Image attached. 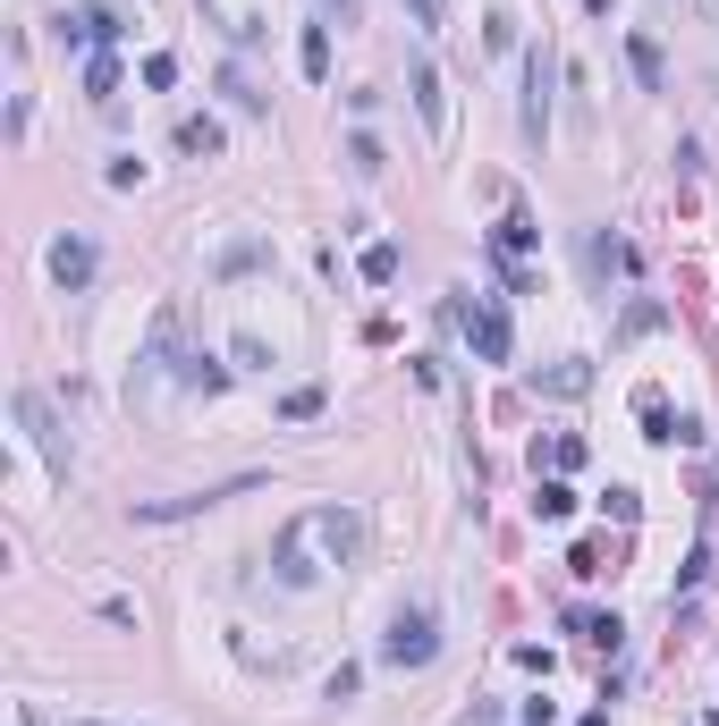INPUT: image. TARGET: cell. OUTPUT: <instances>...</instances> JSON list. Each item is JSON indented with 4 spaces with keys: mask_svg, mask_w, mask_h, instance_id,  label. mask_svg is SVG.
<instances>
[{
    "mask_svg": "<svg viewBox=\"0 0 719 726\" xmlns=\"http://www.w3.org/2000/svg\"><path fill=\"white\" fill-rule=\"evenodd\" d=\"M356 558H364V515H356V507H339V499L288 515V533H280V549H271V567H280L288 592L322 583L330 567H356Z\"/></svg>",
    "mask_w": 719,
    "mask_h": 726,
    "instance_id": "6da1fadb",
    "label": "cell"
},
{
    "mask_svg": "<svg viewBox=\"0 0 719 726\" xmlns=\"http://www.w3.org/2000/svg\"><path fill=\"white\" fill-rule=\"evenodd\" d=\"M440 659V626H432V608H398L390 617V633H381V667H432Z\"/></svg>",
    "mask_w": 719,
    "mask_h": 726,
    "instance_id": "7a4b0ae2",
    "label": "cell"
},
{
    "mask_svg": "<svg viewBox=\"0 0 719 726\" xmlns=\"http://www.w3.org/2000/svg\"><path fill=\"white\" fill-rule=\"evenodd\" d=\"M551 76H558L551 43H533V51H524V135H533V144H551Z\"/></svg>",
    "mask_w": 719,
    "mask_h": 726,
    "instance_id": "3957f363",
    "label": "cell"
},
{
    "mask_svg": "<svg viewBox=\"0 0 719 726\" xmlns=\"http://www.w3.org/2000/svg\"><path fill=\"white\" fill-rule=\"evenodd\" d=\"M458 321H465V338H474L483 364H508V305H491V296H458Z\"/></svg>",
    "mask_w": 719,
    "mask_h": 726,
    "instance_id": "277c9868",
    "label": "cell"
},
{
    "mask_svg": "<svg viewBox=\"0 0 719 726\" xmlns=\"http://www.w3.org/2000/svg\"><path fill=\"white\" fill-rule=\"evenodd\" d=\"M119 34H128V17H119V9H102V0H85V9H68V17H60V43H68V51H110Z\"/></svg>",
    "mask_w": 719,
    "mask_h": 726,
    "instance_id": "5b68a950",
    "label": "cell"
},
{
    "mask_svg": "<svg viewBox=\"0 0 719 726\" xmlns=\"http://www.w3.org/2000/svg\"><path fill=\"white\" fill-rule=\"evenodd\" d=\"M262 474H237V481H221V490H187V499H144L135 507V524H178V515H203V507H221V499H246Z\"/></svg>",
    "mask_w": 719,
    "mask_h": 726,
    "instance_id": "8992f818",
    "label": "cell"
},
{
    "mask_svg": "<svg viewBox=\"0 0 719 726\" xmlns=\"http://www.w3.org/2000/svg\"><path fill=\"white\" fill-rule=\"evenodd\" d=\"M635 414H644V440H652V448H694V440H703V422H677L660 389H644V397H635Z\"/></svg>",
    "mask_w": 719,
    "mask_h": 726,
    "instance_id": "52a82bcc",
    "label": "cell"
},
{
    "mask_svg": "<svg viewBox=\"0 0 719 726\" xmlns=\"http://www.w3.org/2000/svg\"><path fill=\"white\" fill-rule=\"evenodd\" d=\"M17 422L34 431V448H43V465H51V474L68 481V440H60V422H51V406H43L34 389H17Z\"/></svg>",
    "mask_w": 719,
    "mask_h": 726,
    "instance_id": "ba28073f",
    "label": "cell"
},
{
    "mask_svg": "<svg viewBox=\"0 0 719 726\" xmlns=\"http://www.w3.org/2000/svg\"><path fill=\"white\" fill-rule=\"evenodd\" d=\"M406 94H415V110H424V127H432V135L449 127V94H440V68H432V60H415V68H406Z\"/></svg>",
    "mask_w": 719,
    "mask_h": 726,
    "instance_id": "9c48e42d",
    "label": "cell"
},
{
    "mask_svg": "<svg viewBox=\"0 0 719 726\" xmlns=\"http://www.w3.org/2000/svg\"><path fill=\"white\" fill-rule=\"evenodd\" d=\"M51 279L85 287V279H94V246H85V237H60V246H51Z\"/></svg>",
    "mask_w": 719,
    "mask_h": 726,
    "instance_id": "30bf717a",
    "label": "cell"
},
{
    "mask_svg": "<svg viewBox=\"0 0 719 726\" xmlns=\"http://www.w3.org/2000/svg\"><path fill=\"white\" fill-rule=\"evenodd\" d=\"M178 153H196V160H221V119H212V110L178 119Z\"/></svg>",
    "mask_w": 719,
    "mask_h": 726,
    "instance_id": "8fae6325",
    "label": "cell"
},
{
    "mask_svg": "<svg viewBox=\"0 0 719 726\" xmlns=\"http://www.w3.org/2000/svg\"><path fill=\"white\" fill-rule=\"evenodd\" d=\"M533 389H542V397H585V389H592V364L567 355V364H551V372H533Z\"/></svg>",
    "mask_w": 719,
    "mask_h": 726,
    "instance_id": "7c38bea8",
    "label": "cell"
},
{
    "mask_svg": "<svg viewBox=\"0 0 719 726\" xmlns=\"http://www.w3.org/2000/svg\"><path fill=\"white\" fill-rule=\"evenodd\" d=\"M533 515H542V524H567V515H576V490H567V474L533 481Z\"/></svg>",
    "mask_w": 719,
    "mask_h": 726,
    "instance_id": "4fadbf2b",
    "label": "cell"
},
{
    "mask_svg": "<svg viewBox=\"0 0 719 726\" xmlns=\"http://www.w3.org/2000/svg\"><path fill=\"white\" fill-rule=\"evenodd\" d=\"M585 271L601 279V271H635V246H618V237H585Z\"/></svg>",
    "mask_w": 719,
    "mask_h": 726,
    "instance_id": "5bb4252c",
    "label": "cell"
},
{
    "mask_svg": "<svg viewBox=\"0 0 719 726\" xmlns=\"http://www.w3.org/2000/svg\"><path fill=\"white\" fill-rule=\"evenodd\" d=\"M542 465H551V474H576V465H585V440H576V431H558L551 448H533V474H542Z\"/></svg>",
    "mask_w": 719,
    "mask_h": 726,
    "instance_id": "9a60e30c",
    "label": "cell"
},
{
    "mask_svg": "<svg viewBox=\"0 0 719 726\" xmlns=\"http://www.w3.org/2000/svg\"><path fill=\"white\" fill-rule=\"evenodd\" d=\"M296 68H305L314 85L330 76V26H305V43H296Z\"/></svg>",
    "mask_w": 719,
    "mask_h": 726,
    "instance_id": "2e32d148",
    "label": "cell"
},
{
    "mask_svg": "<svg viewBox=\"0 0 719 726\" xmlns=\"http://www.w3.org/2000/svg\"><path fill=\"white\" fill-rule=\"evenodd\" d=\"M533 237H542V228L524 221V212H508V221H499V237H491V246H499V262H517V253L533 246Z\"/></svg>",
    "mask_w": 719,
    "mask_h": 726,
    "instance_id": "e0dca14e",
    "label": "cell"
},
{
    "mask_svg": "<svg viewBox=\"0 0 719 726\" xmlns=\"http://www.w3.org/2000/svg\"><path fill=\"white\" fill-rule=\"evenodd\" d=\"M626 60H635V76L660 94V76H669V68H660V43H652V34H635V43H626Z\"/></svg>",
    "mask_w": 719,
    "mask_h": 726,
    "instance_id": "ac0fdd59",
    "label": "cell"
},
{
    "mask_svg": "<svg viewBox=\"0 0 719 726\" xmlns=\"http://www.w3.org/2000/svg\"><path fill=\"white\" fill-rule=\"evenodd\" d=\"M85 94H94V102L119 94V60H110V51H94V60H85Z\"/></svg>",
    "mask_w": 719,
    "mask_h": 726,
    "instance_id": "d6986e66",
    "label": "cell"
},
{
    "mask_svg": "<svg viewBox=\"0 0 719 726\" xmlns=\"http://www.w3.org/2000/svg\"><path fill=\"white\" fill-rule=\"evenodd\" d=\"M398 9H406V26H424V34L449 26V0H398Z\"/></svg>",
    "mask_w": 719,
    "mask_h": 726,
    "instance_id": "ffe728a7",
    "label": "cell"
},
{
    "mask_svg": "<svg viewBox=\"0 0 719 726\" xmlns=\"http://www.w3.org/2000/svg\"><path fill=\"white\" fill-rule=\"evenodd\" d=\"M347 169H356V178H381V144H373V135H347Z\"/></svg>",
    "mask_w": 719,
    "mask_h": 726,
    "instance_id": "44dd1931",
    "label": "cell"
},
{
    "mask_svg": "<svg viewBox=\"0 0 719 726\" xmlns=\"http://www.w3.org/2000/svg\"><path fill=\"white\" fill-rule=\"evenodd\" d=\"M576 633H585V642H592V651H618V617H576Z\"/></svg>",
    "mask_w": 719,
    "mask_h": 726,
    "instance_id": "7402d4cb",
    "label": "cell"
},
{
    "mask_svg": "<svg viewBox=\"0 0 719 726\" xmlns=\"http://www.w3.org/2000/svg\"><path fill=\"white\" fill-rule=\"evenodd\" d=\"M364 279L390 287V279H398V246H364Z\"/></svg>",
    "mask_w": 719,
    "mask_h": 726,
    "instance_id": "603a6c76",
    "label": "cell"
},
{
    "mask_svg": "<svg viewBox=\"0 0 719 726\" xmlns=\"http://www.w3.org/2000/svg\"><path fill=\"white\" fill-rule=\"evenodd\" d=\"M660 321H669V313H660L652 296H644V305H626V321H618V338H644V330H660Z\"/></svg>",
    "mask_w": 719,
    "mask_h": 726,
    "instance_id": "cb8c5ba5",
    "label": "cell"
},
{
    "mask_svg": "<svg viewBox=\"0 0 719 726\" xmlns=\"http://www.w3.org/2000/svg\"><path fill=\"white\" fill-rule=\"evenodd\" d=\"M280 414H288V422H314V414H322V389H288V397H280Z\"/></svg>",
    "mask_w": 719,
    "mask_h": 726,
    "instance_id": "d4e9b609",
    "label": "cell"
},
{
    "mask_svg": "<svg viewBox=\"0 0 719 726\" xmlns=\"http://www.w3.org/2000/svg\"><path fill=\"white\" fill-rule=\"evenodd\" d=\"M102 178H110V187L128 194V187H144V160H135V153H119V160H110V169H102Z\"/></svg>",
    "mask_w": 719,
    "mask_h": 726,
    "instance_id": "484cf974",
    "label": "cell"
},
{
    "mask_svg": "<svg viewBox=\"0 0 719 726\" xmlns=\"http://www.w3.org/2000/svg\"><path fill=\"white\" fill-rule=\"evenodd\" d=\"M144 85H153V94H162V85H178V60H169V51H153V60H144Z\"/></svg>",
    "mask_w": 719,
    "mask_h": 726,
    "instance_id": "4316f807",
    "label": "cell"
},
{
    "mask_svg": "<svg viewBox=\"0 0 719 726\" xmlns=\"http://www.w3.org/2000/svg\"><path fill=\"white\" fill-rule=\"evenodd\" d=\"M221 94H229L237 110H262V94H255V85H246V76H237V68H229V76H221Z\"/></svg>",
    "mask_w": 719,
    "mask_h": 726,
    "instance_id": "83f0119b",
    "label": "cell"
},
{
    "mask_svg": "<svg viewBox=\"0 0 719 726\" xmlns=\"http://www.w3.org/2000/svg\"><path fill=\"white\" fill-rule=\"evenodd\" d=\"M255 262H262V246H255V237H246V246H229V253H221V271H229V279H237V271H255Z\"/></svg>",
    "mask_w": 719,
    "mask_h": 726,
    "instance_id": "f1b7e54d",
    "label": "cell"
},
{
    "mask_svg": "<svg viewBox=\"0 0 719 726\" xmlns=\"http://www.w3.org/2000/svg\"><path fill=\"white\" fill-rule=\"evenodd\" d=\"M364 17V0H322V26H356Z\"/></svg>",
    "mask_w": 719,
    "mask_h": 726,
    "instance_id": "f546056e",
    "label": "cell"
},
{
    "mask_svg": "<svg viewBox=\"0 0 719 726\" xmlns=\"http://www.w3.org/2000/svg\"><path fill=\"white\" fill-rule=\"evenodd\" d=\"M524 726H558V701H524Z\"/></svg>",
    "mask_w": 719,
    "mask_h": 726,
    "instance_id": "4dcf8cb0",
    "label": "cell"
},
{
    "mask_svg": "<svg viewBox=\"0 0 719 726\" xmlns=\"http://www.w3.org/2000/svg\"><path fill=\"white\" fill-rule=\"evenodd\" d=\"M694 17H703V26H719V0H694Z\"/></svg>",
    "mask_w": 719,
    "mask_h": 726,
    "instance_id": "1f68e13d",
    "label": "cell"
},
{
    "mask_svg": "<svg viewBox=\"0 0 719 726\" xmlns=\"http://www.w3.org/2000/svg\"><path fill=\"white\" fill-rule=\"evenodd\" d=\"M585 9H592V17H610V9H618V0H585Z\"/></svg>",
    "mask_w": 719,
    "mask_h": 726,
    "instance_id": "d6a6232c",
    "label": "cell"
},
{
    "mask_svg": "<svg viewBox=\"0 0 719 726\" xmlns=\"http://www.w3.org/2000/svg\"><path fill=\"white\" fill-rule=\"evenodd\" d=\"M585 726H610V710H592V718H585Z\"/></svg>",
    "mask_w": 719,
    "mask_h": 726,
    "instance_id": "836d02e7",
    "label": "cell"
},
{
    "mask_svg": "<svg viewBox=\"0 0 719 726\" xmlns=\"http://www.w3.org/2000/svg\"><path fill=\"white\" fill-rule=\"evenodd\" d=\"M76 726H102V718H76Z\"/></svg>",
    "mask_w": 719,
    "mask_h": 726,
    "instance_id": "e575fe53",
    "label": "cell"
}]
</instances>
